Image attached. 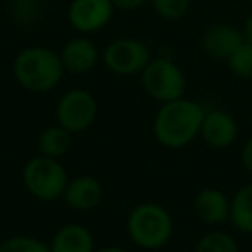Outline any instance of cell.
Here are the masks:
<instances>
[{
  "label": "cell",
  "mask_w": 252,
  "mask_h": 252,
  "mask_svg": "<svg viewBox=\"0 0 252 252\" xmlns=\"http://www.w3.org/2000/svg\"><path fill=\"white\" fill-rule=\"evenodd\" d=\"M126 231L135 245L145 251L164 247L173 237V218L164 206L144 202L130 211Z\"/></svg>",
  "instance_id": "3957f363"
},
{
  "label": "cell",
  "mask_w": 252,
  "mask_h": 252,
  "mask_svg": "<svg viewBox=\"0 0 252 252\" xmlns=\"http://www.w3.org/2000/svg\"><path fill=\"white\" fill-rule=\"evenodd\" d=\"M49 245L50 252H95L94 235L80 223L61 226Z\"/></svg>",
  "instance_id": "5bb4252c"
},
{
  "label": "cell",
  "mask_w": 252,
  "mask_h": 252,
  "mask_svg": "<svg viewBox=\"0 0 252 252\" xmlns=\"http://www.w3.org/2000/svg\"><path fill=\"white\" fill-rule=\"evenodd\" d=\"M193 213L207 224H221L230 220V197L220 189H204L193 199Z\"/></svg>",
  "instance_id": "7c38bea8"
},
{
  "label": "cell",
  "mask_w": 252,
  "mask_h": 252,
  "mask_svg": "<svg viewBox=\"0 0 252 252\" xmlns=\"http://www.w3.org/2000/svg\"><path fill=\"white\" fill-rule=\"evenodd\" d=\"M95 252H128L123 247H118V245H109V247H102V249H95Z\"/></svg>",
  "instance_id": "cb8c5ba5"
},
{
  "label": "cell",
  "mask_w": 252,
  "mask_h": 252,
  "mask_svg": "<svg viewBox=\"0 0 252 252\" xmlns=\"http://www.w3.org/2000/svg\"><path fill=\"white\" fill-rule=\"evenodd\" d=\"M193 252H240V249H238L237 240L230 233L213 230L199 238Z\"/></svg>",
  "instance_id": "e0dca14e"
},
{
  "label": "cell",
  "mask_w": 252,
  "mask_h": 252,
  "mask_svg": "<svg viewBox=\"0 0 252 252\" xmlns=\"http://www.w3.org/2000/svg\"><path fill=\"white\" fill-rule=\"evenodd\" d=\"M249 2H251V4H252V0H249Z\"/></svg>",
  "instance_id": "d4e9b609"
},
{
  "label": "cell",
  "mask_w": 252,
  "mask_h": 252,
  "mask_svg": "<svg viewBox=\"0 0 252 252\" xmlns=\"http://www.w3.org/2000/svg\"><path fill=\"white\" fill-rule=\"evenodd\" d=\"M244 36H245V42L252 43V12L247 16V19H245V25H244Z\"/></svg>",
  "instance_id": "603a6c76"
},
{
  "label": "cell",
  "mask_w": 252,
  "mask_h": 252,
  "mask_svg": "<svg viewBox=\"0 0 252 252\" xmlns=\"http://www.w3.org/2000/svg\"><path fill=\"white\" fill-rule=\"evenodd\" d=\"M0 252H50V245L32 235H14L0 244Z\"/></svg>",
  "instance_id": "d6986e66"
},
{
  "label": "cell",
  "mask_w": 252,
  "mask_h": 252,
  "mask_svg": "<svg viewBox=\"0 0 252 252\" xmlns=\"http://www.w3.org/2000/svg\"><path fill=\"white\" fill-rule=\"evenodd\" d=\"M111 0H73L69 7V23L80 33H94L102 30L112 16Z\"/></svg>",
  "instance_id": "9c48e42d"
},
{
  "label": "cell",
  "mask_w": 252,
  "mask_h": 252,
  "mask_svg": "<svg viewBox=\"0 0 252 252\" xmlns=\"http://www.w3.org/2000/svg\"><path fill=\"white\" fill-rule=\"evenodd\" d=\"M228 69L231 74L240 80H251L252 78V43L244 42L233 54L230 56Z\"/></svg>",
  "instance_id": "ac0fdd59"
},
{
  "label": "cell",
  "mask_w": 252,
  "mask_h": 252,
  "mask_svg": "<svg viewBox=\"0 0 252 252\" xmlns=\"http://www.w3.org/2000/svg\"><path fill=\"white\" fill-rule=\"evenodd\" d=\"M245 42L244 32L231 25H213L202 36V49L209 57L218 61H228L230 56Z\"/></svg>",
  "instance_id": "30bf717a"
},
{
  "label": "cell",
  "mask_w": 252,
  "mask_h": 252,
  "mask_svg": "<svg viewBox=\"0 0 252 252\" xmlns=\"http://www.w3.org/2000/svg\"><path fill=\"white\" fill-rule=\"evenodd\" d=\"M71 137L73 135L64 130L61 125L49 126L38 137V151L42 156L59 159L71 149Z\"/></svg>",
  "instance_id": "2e32d148"
},
{
  "label": "cell",
  "mask_w": 252,
  "mask_h": 252,
  "mask_svg": "<svg viewBox=\"0 0 252 252\" xmlns=\"http://www.w3.org/2000/svg\"><path fill=\"white\" fill-rule=\"evenodd\" d=\"M67 182V171L59 159L40 154L30 159L23 168V185L35 199L42 202L63 199Z\"/></svg>",
  "instance_id": "277c9868"
},
{
  "label": "cell",
  "mask_w": 252,
  "mask_h": 252,
  "mask_svg": "<svg viewBox=\"0 0 252 252\" xmlns=\"http://www.w3.org/2000/svg\"><path fill=\"white\" fill-rule=\"evenodd\" d=\"M140 74L145 94L161 104L182 98L185 94V74L171 59H166V57L151 59V63Z\"/></svg>",
  "instance_id": "5b68a950"
},
{
  "label": "cell",
  "mask_w": 252,
  "mask_h": 252,
  "mask_svg": "<svg viewBox=\"0 0 252 252\" xmlns=\"http://www.w3.org/2000/svg\"><path fill=\"white\" fill-rule=\"evenodd\" d=\"M240 159H242V164H244V168L252 175V137L249 138V140L244 144V147H242Z\"/></svg>",
  "instance_id": "44dd1931"
},
{
  "label": "cell",
  "mask_w": 252,
  "mask_h": 252,
  "mask_svg": "<svg viewBox=\"0 0 252 252\" xmlns=\"http://www.w3.org/2000/svg\"><path fill=\"white\" fill-rule=\"evenodd\" d=\"M105 67L121 76L142 73L151 63V50L144 42L135 38H119L111 42L102 54Z\"/></svg>",
  "instance_id": "52a82bcc"
},
{
  "label": "cell",
  "mask_w": 252,
  "mask_h": 252,
  "mask_svg": "<svg viewBox=\"0 0 252 252\" xmlns=\"http://www.w3.org/2000/svg\"><path fill=\"white\" fill-rule=\"evenodd\" d=\"M200 137L211 149L223 151L237 142L238 125L230 112L223 109H211L204 114Z\"/></svg>",
  "instance_id": "ba28073f"
},
{
  "label": "cell",
  "mask_w": 252,
  "mask_h": 252,
  "mask_svg": "<svg viewBox=\"0 0 252 252\" xmlns=\"http://www.w3.org/2000/svg\"><path fill=\"white\" fill-rule=\"evenodd\" d=\"M64 71L59 54L45 47H28L21 50L12 64L16 81L32 94L54 90L63 80Z\"/></svg>",
  "instance_id": "7a4b0ae2"
},
{
  "label": "cell",
  "mask_w": 252,
  "mask_h": 252,
  "mask_svg": "<svg viewBox=\"0 0 252 252\" xmlns=\"http://www.w3.org/2000/svg\"><path fill=\"white\" fill-rule=\"evenodd\" d=\"M104 197V189L102 183L94 176H76L69 180L67 187L63 193V199L66 206L76 211H90L95 209L102 202Z\"/></svg>",
  "instance_id": "8fae6325"
},
{
  "label": "cell",
  "mask_w": 252,
  "mask_h": 252,
  "mask_svg": "<svg viewBox=\"0 0 252 252\" xmlns=\"http://www.w3.org/2000/svg\"><path fill=\"white\" fill-rule=\"evenodd\" d=\"M154 9L164 19H180L187 14L190 0H152Z\"/></svg>",
  "instance_id": "ffe728a7"
},
{
  "label": "cell",
  "mask_w": 252,
  "mask_h": 252,
  "mask_svg": "<svg viewBox=\"0 0 252 252\" xmlns=\"http://www.w3.org/2000/svg\"><path fill=\"white\" fill-rule=\"evenodd\" d=\"M63 66L67 73L87 74L95 67L98 61V50L90 40L73 38L64 45L63 52L59 54Z\"/></svg>",
  "instance_id": "4fadbf2b"
},
{
  "label": "cell",
  "mask_w": 252,
  "mask_h": 252,
  "mask_svg": "<svg viewBox=\"0 0 252 252\" xmlns=\"http://www.w3.org/2000/svg\"><path fill=\"white\" fill-rule=\"evenodd\" d=\"M56 118L57 125H61L71 135L83 133L95 123L97 100L88 90L71 88L57 100Z\"/></svg>",
  "instance_id": "8992f818"
},
{
  "label": "cell",
  "mask_w": 252,
  "mask_h": 252,
  "mask_svg": "<svg viewBox=\"0 0 252 252\" xmlns=\"http://www.w3.org/2000/svg\"><path fill=\"white\" fill-rule=\"evenodd\" d=\"M206 109L192 98H176L161 104L154 118V137L166 149H183L200 137Z\"/></svg>",
  "instance_id": "6da1fadb"
},
{
  "label": "cell",
  "mask_w": 252,
  "mask_h": 252,
  "mask_svg": "<svg viewBox=\"0 0 252 252\" xmlns=\"http://www.w3.org/2000/svg\"><path fill=\"white\" fill-rule=\"evenodd\" d=\"M111 2L114 4V7L123 9V11H133V9L144 5L147 0H111Z\"/></svg>",
  "instance_id": "7402d4cb"
},
{
  "label": "cell",
  "mask_w": 252,
  "mask_h": 252,
  "mask_svg": "<svg viewBox=\"0 0 252 252\" xmlns=\"http://www.w3.org/2000/svg\"><path fill=\"white\" fill-rule=\"evenodd\" d=\"M230 221L240 233L252 235V183L242 185L230 197Z\"/></svg>",
  "instance_id": "9a60e30c"
}]
</instances>
